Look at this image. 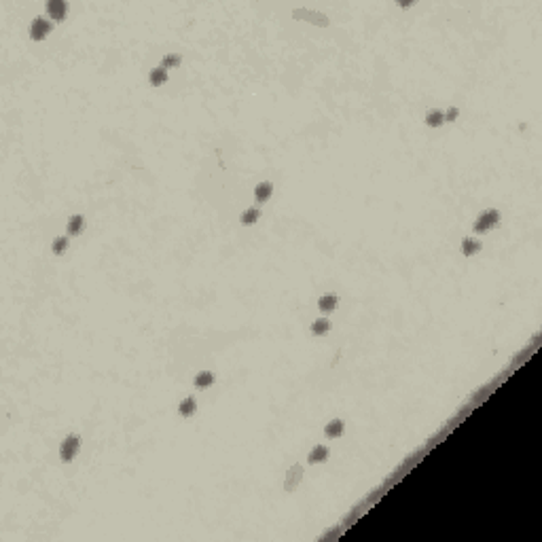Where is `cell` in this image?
Instances as JSON below:
<instances>
[{
    "instance_id": "cell-1",
    "label": "cell",
    "mask_w": 542,
    "mask_h": 542,
    "mask_svg": "<svg viewBox=\"0 0 542 542\" xmlns=\"http://www.w3.org/2000/svg\"><path fill=\"white\" fill-rule=\"evenodd\" d=\"M79 447H81V436L79 434H68L60 445V460L62 462H72Z\"/></svg>"
},
{
    "instance_id": "cell-2",
    "label": "cell",
    "mask_w": 542,
    "mask_h": 542,
    "mask_svg": "<svg viewBox=\"0 0 542 542\" xmlns=\"http://www.w3.org/2000/svg\"><path fill=\"white\" fill-rule=\"evenodd\" d=\"M500 222V212L498 210H485L479 218L475 220V233H485L489 229H494Z\"/></svg>"
},
{
    "instance_id": "cell-3",
    "label": "cell",
    "mask_w": 542,
    "mask_h": 542,
    "mask_svg": "<svg viewBox=\"0 0 542 542\" xmlns=\"http://www.w3.org/2000/svg\"><path fill=\"white\" fill-rule=\"evenodd\" d=\"M51 30H53V23H51L49 19L36 17L34 22H32V25H30V38H32V41H43L47 34H51Z\"/></svg>"
},
{
    "instance_id": "cell-4",
    "label": "cell",
    "mask_w": 542,
    "mask_h": 542,
    "mask_svg": "<svg viewBox=\"0 0 542 542\" xmlns=\"http://www.w3.org/2000/svg\"><path fill=\"white\" fill-rule=\"evenodd\" d=\"M303 479V466L301 464H295L288 473H286V481H284V492H295V489L299 487V483H301Z\"/></svg>"
},
{
    "instance_id": "cell-5",
    "label": "cell",
    "mask_w": 542,
    "mask_h": 542,
    "mask_svg": "<svg viewBox=\"0 0 542 542\" xmlns=\"http://www.w3.org/2000/svg\"><path fill=\"white\" fill-rule=\"evenodd\" d=\"M47 13L55 22H64L68 13V4L64 0H47Z\"/></svg>"
},
{
    "instance_id": "cell-6",
    "label": "cell",
    "mask_w": 542,
    "mask_h": 542,
    "mask_svg": "<svg viewBox=\"0 0 542 542\" xmlns=\"http://www.w3.org/2000/svg\"><path fill=\"white\" fill-rule=\"evenodd\" d=\"M292 15H295L297 19H307V22H314V23H318V25H328L326 15H322V13H316V11L297 9V11H292Z\"/></svg>"
},
{
    "instance_id": "cell-7",
    "label": "cell",
    "mask_w": 542,
    "mask_h": 542,
    "mask_svg": "<svg viewBox=\"0 0 542 542\" xmlns=\"http://www.w3.org/2000/svg\"><path fill=\"white\" fill-rule=\"evenodd\" d=\"M343 430H346V422H343V419H333V422H328L324 426V434L328 438H339L343 434Z\"/></svg>"
},
{
    "instance_id": "cell-8",
    "label": "cell",
    "mask_w": 542,
    "mask_h": 542,
    "mask_svg": "<svg viewBox=\"0 0 542 542\" xmlns=\"http://www.w3.org/2000/svg\"><path fill=\"white\" fill-rule=\"evenodd\" d=\"M326 460H328V449L324 447V445H316V447L309 451V455H307L309 464H322V462H326Z\"/></svg>"
},
{
    "instance_id": "cell-9",
    "label": "cell",
    "mask_w": 542,
    "mask_h": 542,
    "mask_svg": "<svg viewBox=\"0 0 542 542\" xmlns=\"http://www.w3.org/2000/svg\"><path fill=\"white\" fill-rule=\"evenodd\" d=\"M271 193H273V184H271V182H260L259 187L254 189V195H257V201H259V203H265V201L271 197Z\"/></svg>"
},
{
    "instance_id": "cell-10",
    "label": "cell",
    "mask_w": 542,
    "mask_h": 542,
    "mask_svg": "<svg viewBox=\"0 0 542 542\" xmlns=\"http://www.w3.org/2000/svg\"><path fill=\"white\" fill-rule=\"evenodd\" d=\"M337 301H339L337 295H324V297H320V301H318V307H320L322 314H330V311L337 307Z\"/></svg>"
},
{
    "instance_id": "cell-11",
    "label": "cell",
    "mask_w": 542,
    "mask_h": 542,
    "mask_svg": "<svg viewBox=\"0 0 542 542\" xmlns=\"http://www.w3.org/2000/svg\"><path fill=\"white\" fill-rule=\"evenodd\" d=\"M424 121H426V125H430V127H441L445 123V112L434 108V110H430L428 114H426Z\"/></svg>"
},
{
    "instance_id": "cell-12",
    "label": "cell",
    "mask_w": 542,
    "mask_h": 542,
    "mask_svg": "<svg viewBox=\"0 0 542 542\" xmlns=\"http://www.w3.org/2000/svg\"><path fill=\"white\" fill-rule=\"evenodd\" d=\"M178 411H180V415L182 417H191L193 415V413L197 411V403H195V398L193 396H187L180 403V407H178Z\"/></svg>"
},
{
    "instance_id": "cell-13",
    "label": "cell",
    "mask_w": 542,
    "mask_h": 542,
    "mask_svg": "<svg viewBox=\"0 0 542 542\" xmlns=\"http://www.w3.org/2000/svg\"><path fill=\"white\" fill-rule=\"evenodd\" d=\"M83 227H85V218L81 214H74L68 220V235H79L83 231Z\"/></svg>"
},
{
    "instance_id": "cell-14",
    "label": "cell",
    "mask_w": 542,
    "mask_h": 542,
    "mask_svg": "<svg viewBox=\"0 0 542 542\" xmlns=\"http://www.w3.org/2000/svg\"><path fill=\"white\" fill-rule=\"evenodd\" d=\"M481 250V241L479 239H473V238H466L462 241V252H464V257H473L475 252H479Z\"/></svg>"
},
{
    "instance_id": "cell-15",
    "label": "cell",
    "mask_w": 542,
    "mask_h": 542,
    "mask_svg": "<svg viewBox=\"0 0 542 542\" xmlns=\"http://www.w3.org/2000/svg\"><path fill=\"white\" fill-rule=\"evenodd\" d=\"M259 216H260V212H259V208H248V210H244V212H241V216H239V220H241V225H246V227H250V225H254V222L259 220Z\"/></svg>"
},
{
    "instance_id": "cell-16",
    "label": "cell",
    "mask_w": 542,
    "mask_h": 542,
    "mask_svg": "<svg viewBox=\"0 0 542 542\" xmlns=\"http://www.w3.org/2000/svg\"><path fill=\"white\" fill-rule=\"evenodd\" d=\"M149 81H151V85H155V87L165 85V81H168V70H165V68H155L149 74Z\"/></svg>"
},
{
    "instance_id": "cell-17",
    "label": "cell",
    "mask_w": 542,
    "mask_h": 542,
    "mask_svg": "<svg viewBox=\"0 0 542 542\" xmlns=\"http://www.w3.org/2000/svg\"><path fill=\"white\" fill-rule=\"evenodd\" d=\"M330 330V322L326 320V318H318V320L311 324V333H314L316 337H322V335H326Z\"/></svg>"
},
{
    "instance_id": "cell-18",
    "label": "cell",
    "mask_w": 542,
    "mask_h": 542,
    "mask_svg": "<svg viewBox=\"0 0 542 542\" xmlns=\"http://www.w3.org/2000/svg\"><path fill=\"white\" fill-rule=\"evenodd\" d=\"M212 384H214V375L210 373V371L197 373V377H195V388L203 390V388H208V386H212Z\"/></svg>"
},
{
    "instance_id": "cell-19",
    "label": "cell",
    "mask_w": 542,
    "mask_h": 542,
    "mask_svg": "<svg viewBox=\"0 0 542 542\" xmlns=\"http://www.w3.org/2000/svg\"><path fill=\"white\" fill-rule=\"evenodd\" d=\"M180 62H182V57L178 55V53H168L163 57V64H161V68H176V66H180Z\"/></svg>"
},
{
    "instance_id": "cell-20",
    "label": "cell",
    "mask_w": 542,
    "mask_h": 542,
    "mask_svg": "<svg viewBox=\"0 0 542 542\" xmlns=\"http://www.w3.org/2000/svg\"><path fill=\"white\" fill-rule=\"evenodd\" d=\"M68 250V238H57L53 241V254H64Z\"/></svg>"
},
{
    "instance_id": "cell-21",
    "label": "cell",
    "mask_w": 542,
    "mask_h": 542,
    "mask_svg": "<svg viewBox=\"0 0 542 542\" xmlns=\"http://www.w3.org/2000/svg\"><path fill=\"white\" fill-rule=\"evenodd\" d=\"M457 114H460V110H457L455 106H451L447 112H445V121H455L457 119Z\"/></svg>"
}]
</instances>
